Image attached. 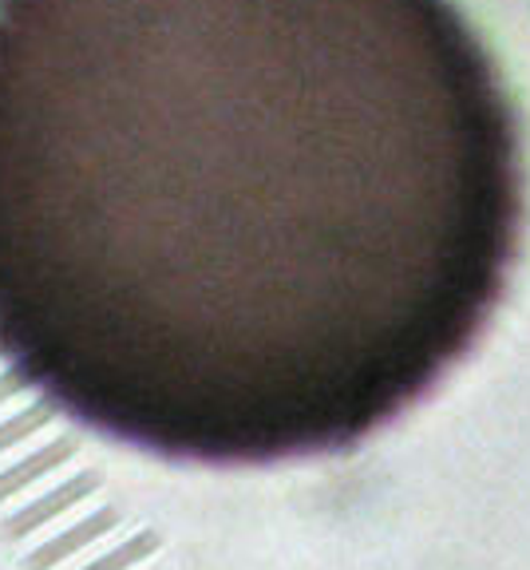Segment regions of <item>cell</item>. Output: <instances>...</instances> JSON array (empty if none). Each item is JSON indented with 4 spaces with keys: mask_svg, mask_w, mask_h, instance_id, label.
Here are the masks:
<instances>
[{
    "mask_svg": "<svg viewBox=\"0 0 530 570\" xmlns=\"http://www.w3.org/2000/svg\"><path fill=\"white\" fill-rule=\"evenodd\" d=\"M522 203L455 0H0V365L119 444L369 440L487 330Z\"/></svg>",
    "mask_w": 530,
    "mask_h": 570,
    "instance_id": "6da1fadb",
    "label": "cell"
}]
</instances>
